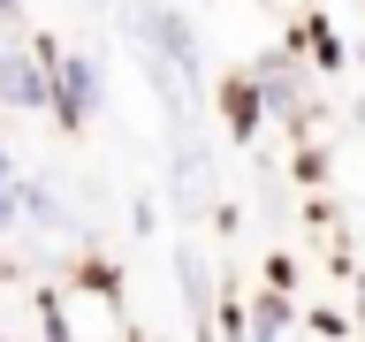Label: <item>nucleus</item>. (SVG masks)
Wrapping results in <instances>:
<instances>
[{"label":"nucleus","instance_id":"1","mask_svg":"<svg viewBox=\"0 0 365 342\" xmlns=\"http://www.w3.org/2000/svg\"><path fill=\"white\" fill-rule=\"evenodd\" d=\"M91 107H99V68L91 61H61L53 68V114L76 130V122H91Z\"/></svg>","mask_w":365,"mask_h":342},{"label":"nucleus","instance_id":"2","mask_svg":"<svg viewBox=\"0 0 365 342\" xmlns=\"http://www.w3.org/2000/svg\"><path fill=\"white\" fill-rule=\"evenodd\" d=\"M0 99L8 107H53V76H38V61L0 53Z\"/></svg>","mask_w":365,"mask_h":342},{"label":"nucleus","instance_id":"3","mask_svg":"<svg viewBox=\"0 0 365 342\" xmlns=\"http://www.w3.org/2000/svg\"><path fill=\"white\" fill-rule=\"evenodd\" d=\"M205 198H213V167H205L198 145H182V152H175V205H182V213H198Z\"/></svg>","mask_w":365,"mask_h":342},{"label":"nucleus","instance_id":"4","mask_svg":"<svg viewBox=\"0 0 365 342\" xmlns=\"http://www.w3.org/2000/svg\"><path fill=\"white\" fill-rule=\"evenodd\" d=\"M175 274H182V296H190V312H205V274H198V251H175Z\"/></svg>","mask_w":365,"mask_h":342},{"label":"nucleus","instance_id":"5","mask_svg":"<svg viewBox=\"0 0 365 342\" xmlns=\"http://www.w3.org/2000/svg\"><path fill=\"white\" fill-rule=\"evenodd\" d=\"M23 213V182H16V167H8V152H0V228Z\"/></svg>","mask_w":365,"mask_h":342},{"label":"nucleus","instance_id":"6","mask_svg":"<svg viewBox=\"0 0 365 342\" xmlns=\"http://www.w3.org/2000/svg\"><path fill=\"white\" fill-rule=\"evenodd\" d=\"M251 342H282V312H267V319H259V335H251Z\"/></svg>","mask_w":365,"mask_h":342},{"label":"nucleus","instance_id":"7","mask_svg":"<svg viewBox=\"0 0 365 342\" xmlns=\"http://www.w3.org/2000/svg\"><path fill=\"white\" fill-rule=\"evenodd\" d=\"M16 16H23V8H16V0H0V23H16Z\"/></svg>","mask_w":365,"mask_h":342}]
</instances>
